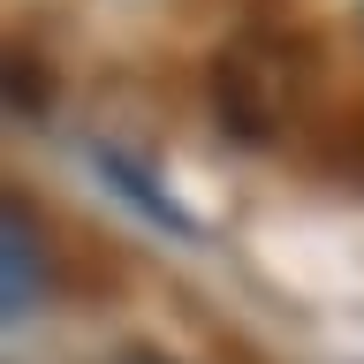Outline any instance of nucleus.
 I'll list each match as a JSON object with an SVG mask.
<instances>
[{"mask_svg":"<svg viewBox=\"0 0 364 364\" xmlns=\"http://www.w3.org/2000/svg\"><path fill=\"white\" fill-rule=\"evenodd\" d=\"M213 114L235 144H281L318 107V53L296 31H243L213 53Z\"/></svg>","mask_w":364,"mask_h":364,"instance_id":"f257e3e1","label":"nucleus"},{"mask_svg":"<svg viewBox=\"0 0 364 364\" xmlns=\"http://www.w3.org/2000/svg\"><path fill=\"white\" fill-rule=\"evenodd\" d=\"M114 364H175V357H159V349H122Z\"/></svg>","mask_w":364,"mask_h":364,"instance_id":"20e7f679","label":"nucleus"},{"mask_svg":"<svg viewBox=\"0 0 364 364\" xmlns=\"http://www.w3.org/2000/svg\"><path fill=\"white\" fill-rule=\"evenodd\" d=\"M0 296H8V318H31L46 304V228L23 198L0 205Z\"/></svg>","mask_w":364,"mask_h":364,"instance_id":"f03ea898","label":"nucleus"},{"mask_svg":"<svg viewBox=\"0 0 364 364\" xmlns=\"http://www.w3.org/2000/svg\"><path fill=\"white\" fill-rule=\"evenodd\" d=\"M326 175H334L341 190H364V122H349V129L326 144Z\"/></svg>","mask_w":364,"mask_h":364,"instance_id":"7ed1b4c3","label":"nucleus"}]
</instances>
